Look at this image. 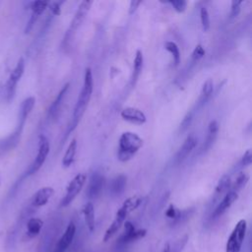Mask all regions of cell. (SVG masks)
I'll use <instances>...</instances> for the list:
<instances>
[{
  "mask_svg": "<svg viewBox=\"0 0 252 252\" xmlns=\"http://www.w3.org/2000/svg\"><path fill=\"white\" fill-rule=\"evenodd\" d=\"M93 90H94V79H93V73H92V69L91 68H86L85 70V75H84V84H83V88L82 91L77 98L75 107H74V111H73V124H72V128L71 131L77 126L78 122L80 121V119L82 118V116L84 115L88 104L90 102L92 94H93Z\"/></svg>",
  "mask_w": 252,
  "mask_h": 252,
  "instance_id": "6da1fadb",
  "label": "cell"
},
{
  "mask_svg": "<svg viewBox=\"0 0 252 252\" xmlns=\"http://www.w3.org/2000/svg\"><path fill=\"white\" fill-rule=\"evenodd\" d=\"M143 147V139L134 132H124L121 134L118 143L117 158L120 161L131 159Z\"/></svg>",
  "mask_w": 252,
  "mask_h": 252,
  "instance_id": "7a4b0ae2",
  "label": "cell"
},
{
  "mask_svg": "<svg viewBox=\"0 0 252 252\" xmlns=\"http://www.w3.org/2000/svg\"><path fill=\"white\" fill-rule=\"evenodd\" d=\"M25 72V60L24 58H20L17 62L15 68L10 74V77L4 87V98L7 102H10L14 96L17 90V85L21 78L23 77Z\"/></svg>",
  "mask_w": 252,
  "mask_h": 252,
  "instance_id": "3957f363",
  "label": "cell"
},
{
  "mask_svg": "<svg viewBox=\"0 0 252 252\" xmlns=\"http://www.w3.org/2000/svg\"><path fill=\"white\" fill-rule=\"evenodd\" d=\"M92 4H93V1H90V0H84L80 3V5L78 6V9H77V11L74 15V18L72 19V21L70 23V26H69L66 33H65V36H64V42L65 43H67V41H69L74 36L78 28H80V26L82 25V23L86 19Z\"/></svg>",
  "mask_w": 252,
  "mask_h": 252,
  "instance_id": "277c9868",
  "label": "cell"
},
{
  "mask_svg": "<svg viewBox=\"0 0 252 252\" xmlns=\"http://www.w3.org/2000/svg\"><path fill=\"white\" fill-rule=\"evenodd\" d=\"M246 228H247V223L245 220H240L235 224L231 234L227 239L225 252H240L241 246L246 234Z\"/></svg>",
  "mask_w": 252,
  "mask_h": 252,
  "instance_id": "5b68a950",
  "label": "cell"
},
{
  "mask_svg": "<svg viewBox=\"0 0 252 252\" xmlns=\"http://www.w3.org/2000/svg\"><path fill=\"white\" fill-rule=\"evenodd\" d=\"M49 151H50L49 141L45 136L41 135L39 137L38 150H37V154L35 156V158L32 161V163L30 165V167L28 168L24 177H27V176H30V175L35 173L42 166V164L44 163V161H45V159H46V158L49 154Z\"/></svg>",
  "mask_w": 252,
  "mask_h": 252,
  "instance_id": "8992f818",
  "label": "cell"
},
{
  "mask_svg": "<svg viewBox=\"0 0 252 252\" xmlns=\"http://www.w3.org/2000/svg\"><path fill=\"white\" fill-rule=\"evenodd\" d=\"M86 179L87 177L85 174L79 173L69 182L66 188V194L60 202V207H66L73 202V200L76 198V196L81 192L82 188L84 187L86 183Z\"/></svg>",
  "mask_w": 252,
  "mask_h": 252,
  "instance_id": "52a82bcc",
  "label": "cell"
},
{
  "mask_svg": "<svg viewBox=\"0 0 252 252\" xmlns=\"http://www.w3.org/2000/svg\"><path fill=\"white\" fill-rule=\"evenodd\" d=\"M128 214H129V212L127 211V209L125 207L121 206L118 209L113 221L111 222V224L108 226V228L106 229V231L104 233V236H103L104 241L109 240L119 230V228L121 227V225L125 221V219L128 216Z\"/></svg>",
  "mask_w": 252,
  "mask_h": 252,
  "instance_id": "ba28073f",
  "label": "cell"
},
{
  "mask_svg": "<svg viewBox=\"0 0 252 252\" xmlns=\"http://www.w3.org/2000/svg\"><path fill=\"white\" fill-rule=\"evenodd\" d=\"M35 104V98L33 96H29L26 99L23 100L20 108H19V115H18V125H17V130L23 131L24 125L26 123V120L28 116L31 114L32 110L33 109Z\"/></svg>",
  "mask_w": 252,
  "mask_h": 252,
  "instance_id": "9c48e42d",
  "label": "cell"
},
{
  "mask_svg": "<svg viewBox=\"0 0 252 252\" xmlns=\"http://www.w3.org/2000/svg\"><path fill=\"white\" fill-rule=\"evenodd\" d=\"M120 116L125 121H128L130 123L137 124V125H142V124L146 123V121H147V117H146L145 113L142 110H140L139 108L132 107V106L123 108L120 112Z\"/></svg>",
  "mask_w": 252,
  "mask_h": 252,
  "instance_id": "30bf717a",
  "label": "cell"
},
{
  "mask_svg": "<svg viewBox=\"0 0 252 252\" xmlns=\"http://www.w3.org/2000/svg\"><path fill=\"white\" fill-rule=\"evenodd\" d=\"M124 233L119 238V243L126 244L135 240H138L144 237L147 233L146 229H135L134 225L130 221H126L124 223Z\"/></svg>",
  "mask_w": 252,
  "mask_h": 252,
  "instance_id": "8fae6325",
  "label": "cell"
},
{
  "mask_svg": "<svg viewBox=\"0 0 252 252\" xmlns=\"http://www.w3.org/2000/svg\"><path fill=\"white\" fill-rule=\"evenodd\" d=\"M238 198V193L229 190L228 192H226L221 201L218 204V206L216 207L215 211L212 214V218L213 219H217L219 217H220L227 209H229L231 207V205L237 200Z\"/></svg>",
  "mask_w": 252,
  "mask_h": 252,
  "instance_id": "7c38bea8",
  "label": "cell"
},
{
  "mask_svg": "<svg viewBox=\"0 0 252 252\" xmlns=\"http://www.w3.org/2000/svg\"><path fill=\"white\" fill-rule=\"evenodd\" d=\"M104 182H105L104 177L100 173L98 172L93 173L90 178L88 191H87L89 198H96L101 193L104 186Z\"/></svg>",
  "mask_w": 252,
  "mask_h": 252,
  "instance_id": "4fadbf2b",
  "label": "cell"
},
{
  "mask_svg": "<svg viewBox=\"0 0 252 252\" xmlns=\"http://www.w3.org/2000/svg\"><path fill=\"white\" fill-rule=\"evenodd\" d=\"M197 146V139L194 135L188 136L185 141L183 142L182 146L179 148L176 156H175V160L177 163H181L184 161L188 156L192 153V151L195 149Z\"/></svg>",
  "mask_w": 252,
  "mask_h": 252,
  "instance_id": "5bb4252c",
  "label": "cell"
},
{
  "mask_svg": "<svg viewBox=\"0 0 252 252\" xmlns=\"http://www.w3.org/2000/svg\"><path fill=\"white\" fill-rule=\"evenodd\" d=\"M75 232H76V226H75L74 222L71 221V222H69L65 232L63 233V235L60 237L59 241L57 242V245L53 252H65L67 250V248L69 247V245L72 243L74 236H75Z\"/></svg>",
  "mask_w": 252,
  "mask_h": 252,
  "instance_id": "9a60e30c",
  "label": "cell"
},
{
  "mask_svg": "<svg viewBox=\"0 0 252 252\" xmlns=\"http://www.w3.org/2000/svg\"><path fill=\"white\" fill-rule=\"evenodd\" d=\"M54 194V189L49 186H45L37 190L32 199V207H42L47 204L49 199Z\"/></svg>",
  "mask_w": 252,
  "mask_h": 252,
  "instance_id": "2e32d148",
  "label": "cell"
},
{
  "mask_svg": "<svg viewBox=\"0 0 252 252\" xmlns=\"http://www.w3.org/2000/svg\"><path fill=\"white\" fill-rule=\"evenodd\" d=\"M21 134H22V132L16 129L9 136L0 140V152L7 153V152L13 150L18 145V143L21 139Z\"/></svg>",
  "mask_w": 252,
  "mask_h": 252,
  "instance_id": "e0dca14e",
  "label": "cell"
},
{
  "mask_svg": "<svg viewBox=\"0 0 252 252\" xmlns=\"http://www.w3.org/2000/svg\"><path fill=\"white\" fill-rule=\"evenodd\" d=\"M218 132H219V124L216 120H212L209 123L207 136H206L205 142L201 148V152H207L212 147V145L215 143V141L217 139Z\"/></svg>",
  "mask_w": 252,
  "mask_h": 252,
  "instance_id": "ac0fdd59",
  "label": "cell"
},
{
  "mask_svg": "<svg viewBox=\"0 0 252 252\" xmlns=\"http://www.w3.org/2000/svg\"><path fill=\"white\" fill-rule=\"evenodd\" d=\"M69 86H70V83H67L65 84L62 89L60 90V92L58 93V94L56 95L55 99L53 100V102L51 103L49 109H48V115L51 116V117H56L58 115V112L60 110V107H61V104L63 102V99H64V96L69 89Z\"/></svg>",
  "mask_w": 252,
  "mask_h": 252,
  "instance_id": "d6986e66",
  "label": "cell"
},
{
  "mask_svg": "<svg viewBox=\"0 0 252 252\" xmlns=\"http://www.w3.org/2000/svg\"><path fill=\"white\" fill-rule=\"evenodd\" d=\"M143 64H144V55H143V52L138 49L136 51L134 62H133V72H132V76H131V85L132 86H135V84L137 83V81L140 77V74L142 72V69H143Z\"/></svg>",
  "mask_w": 252,
  "mask_h": 252,
  "instance_id": "ffe728a7",
  "label": "cell"
},
{
  "mask_svg": "<svg viewBox=\"0 0 252 252\" xmlns=\"http://www.w3.org/2000/svg\"><path fill=\"white\" fill-rule=\"evenodd\" d=\"M43 226V221L38 218H31L27 221V232L26 235L28 238H34L39 234Z\"/></svg>",
  "mask_w": 252,
  "mask_h": 252,
  "instance_id": "44dd1931",
  "label": "cell"
},
{
  "mask_svg": "<svg viewBox=\"0 0 252 252\" xmlns=\"http://www.w3.org/2000/svg\"><path fill=\"white\" fill-rule=\"evenodd\" d=\"M76 152H77V140L73 139L69 143L68 148H67L65 155L63 157V159H62V165L64 167H69L72 165V163L74 162V159H75Z\"/></svg>",
  "mask_w": 252,
  "mask_h": 252,
  "instance_id": "7402d4cb",
  "label": "cell"
},
{
  "mask_svg": "<svg viewBox=\"0 0 252 252\" xmlns=\"http://www.w3.org/2000/svg\"><path fill=\"white\" fill-rule=\"evenodd\" d=\"M231 187V180L230 177L228 175H223L218 182L216 188H215V193H214V197L216 199L220 198V196L224 195L226 192H228L230 190Z\"/></svg>",
  "mask_w": 252,
  "mask_h": 252,
  "instance_id": "603a6c76",
  "label": "cell"
},
{
  "mask_svg": "<svg viewBox=\"0 0 252 252\" xmlns=\"http://www.w3.org/2000/svg\"><path fill=\"white\" fill-rule=\"evenodd\" d=\"M127 184V177L124 174H119L115 176L110 182V191L112 194L119 195L121 194Z\"/></svg>",
  "mask_w": 252,
  "mask_h": 252,
  "instance_id": "cb8c5ba5",
  "label": "cell"
},
{
  "mask_svg": "<svg viewBox=\"0 0 252 252\" xmlns=\"http://www.w3.org/2000/svg\"><path fill=\"white\" fill-rule=\"evenodd\" d=\"M83 214L87 227L92 232L94 229V209L91 202H88L83 208Z\"/></svg>",
  "mask_w": 252,
  "mask_h": 252,
  "instance_id": "d4e9b609",
  "label": "cell"
},
{
  "mask_svg": "<svg viewBox=\"0 0 252 252\" xmlns=\"http://www.w3.org/2000/svg\"><path fill=\"white\" fill-rule=\"evenodd\" d=\"M164 48L171 54L174 66H178V64L180 63V51L177 44L169 40L164 43Z\"/></svg>",
  "mask_w": 252,
  "mask_h": 252,
  "instance_id": "484cf974",
  "label": "cell"
},
{
  "mask_svg": "<svg viewBox=\"0 0 252 252\" xmlns=\"http://www.w3.org/2000/svg\"><path fill=\"white\" fill-rule=\"evenodd\" d=\"M214 91V83L212 79H208L205 81V83L202 86V91H201V96L199 102L204 103L205 101L208 100V98L212 95Z\"/></svg>",
  "mask_w": 252,
  "mask_h": 252,
  "instance_id": "4316f807",
  "label": "cell"
},
{
  "mask_svg": "<svg viewBox=\"0 0 252 252\" xmlns=\"http://www.w3.org/2000/svg\"><path fill=\"white\" fill-rule=\"evenodd\" d=\"M248 180H249V176L245 172H240L237 175L234 183L231 185L230 190L238 193V191H240L247 184Z\"/></svg>",
  "mask_w": 252,
  "mask_h": 252,
  "instance_id": "83f0119b",
  "label": "cell"
},
{
  "mask_svg": "<svg viewBox=\"0 0 252 252\" xmlns=\"http://www.w3.org/2000/svg\"><path fill=\"white\" fill-rule=\"evenodd\" d=\"M48 5H49V2L42 1V0H36V1L32 2V4H31L32 14L36 17H39L45 11V9L48 7Z\"/></svg>",
  "mask_w": 252,
  "mask_h": 252,
  "instance_id": "f1b7e54d",
  "label": "cell"
},
{
  "mask_svg": "<svg viewBox=\"0 0 252 252\" xmlns=\"http://www.w3.org/2000/svg\"><path fill=\"white\" fill-rule=\"evenodd\" d=\"M142 203V197L141 196H138V195H135V196H131L129 197L128 199H126L122 206H124L130 213L134 210H136Z\"/></svg>",
  "mask_w": 252,
  "mask_h": 252,
  "instance_id": "f546056e",
  "label": "cell"
},
{
  "mask_svg": "<svg viewBox=\"0 0 252 252\" xmlns=\"http://www.w3.org/2000/svg\"><path fill=\"white\" fill-rule=\"evenodd\" d=\"M200 19H201V24L204 32L209 31L210 29V16L208 9L206 7H202L200 9Z\"/></svg>",
  "mask_w": 252,
  "mask_h": 252,
  "instance_id": "4dcf8cb0",
  "label": "cell"
},
{
  "mask_svg": "<svg viewBox=\"0 0 252 252\" xmlns=\"http://www.w3.org/2000/svg\"><path fill=\"white\" fill-rule=\"evenodd\" d=\"M165 216L171 220H178L181 217V212L173 204H170L165 211Z\"/></svg>",
  "mask_w": 252,
  "mask_h": 252,
  "instance_id": "1f68e13d",
  "label": "cell"
},
{
  "mask_svg": "<svg viewBox=\"0 0 252 252\" xmlns=\"http://www.w3.org/2000/svg\"><path fill=\"white\" fill-rule=\"evenodd\" d=\"M205 53H206V51H205L203 45H202V44H197V45L195 46V48L193 49V51H192V55H191L192 61H193V62L199 61L200 59H202V58L204 57Z\"/></svg>",
  "mask_w": 252,
  "mask_h": 252,
  "instance_id": "d6a6232c",
  "label": "cell"
},
{
  "mask_svg": "<svg viewBox=\"0 0 252 252\" xmlns=\"http://www.w3.org/2000/svg\"><path fill=\"white\" fill-rule=\"evenodd\" d=\"M168 3L178 13L184 12L186 10V7H187V1H185V0H174V1H169Z\"/></svg>",
  "mask_w": 252,
  "mask_h": 252,
  "instance_id": "836d02e7",
  "label": "cell"
},
{
  "mask_svg": "<svg viewBox=\"0 0 252 252\" xmlns=\"http://www.w3.org/2000/svg\"><path fill=\"white\" fill-rule=\"evenodd\" d=\"M243 3L241 0H232L230 4V17L235 18L240 12V6Z\"/></svg>",
  "mask_w": 252,
  "mask_h": 252,
  "instance_id": "e575fe53",
  "label": "cell"
},
{
  "mask_svg": "<svg viewBox=\"0 0 252 252\" xmlns=\"http://www.w3.org/2000/svg\"><path fill=\"white\" fill-rule=\"evenodd\" d=\"M63 4V1H55V2H52L48 5L49 7V10L51 12L52 15L54 16H58L60 15L61 13V5Z\"/></svg>",
  "mask_w": 252,
  "mask_h": 252,
  "instance_id": "d590c367",
  "label": "cell"
},
{
  "mask_svg": "<svg viewBox=\"0 0 252 252\" xmlns=\"http://www.w3.org/2000/svg\"><path fill=\"white\" fill-rule=\"evenodd\" d=\"M251 162H252V153H251V150H247L242 155V158H241V160H240V164L242 166H247V165H250Z\"/></svg>",
  "mask_w": 252,
  "mask_h": 252,
  "instance_id": "8d00e7d4",
  "label": "cell"
},
{
  "mask_svg": "<svg viewBox=\"0 0 252 252\" xmlns=\"http://www.w3.org/2000/svg\"><path fill=\"white\" fill-rule=\"evenodd\" d=\"M140 4H142V1L132 0V1L130 2V5H129V14H130V15L134 14V13L136 12V10H137V8H138V6H139Z\"/></svg>",
  "mask_w": 252,
  "mask_h": 252,
  "instance_id": "74e56055",
  "label": "cell"
},
{
  "mask_svg": "<svg viewBox=\"0 0 252 252\" xmlns=\"http://www.w3.org/2000/svg\"><path fill=\"white\" fill-rule=\"evenodd\" d=\"M162 252H170V248H169V245H168V244L165 245V247L163 248Z\"/></svg>",
  "mask_w": 252,
  "mask_h": 252,
  "instance_id": "f35d334b",
  "label": "cell"
}]
</instances>
